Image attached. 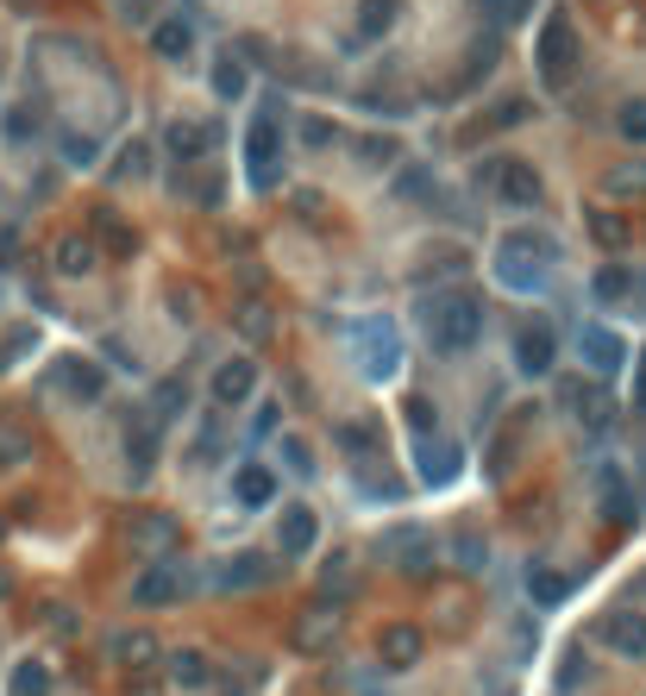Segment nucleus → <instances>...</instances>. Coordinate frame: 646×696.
<instances>
[{"instance_id": "aec40b11", "label": "nucleus", "mask_w": 646, "mask_h": 696, "mask_svg": "<svg viewBox=\"0 0 646 696\" xmlns=\"http://www.w3.org/2000/svg\"><path fill=\"white\" fill-rule=\"evenodd\" d=\"M578 358H584L590 377H615V370L627 365V346H622V333H608V327H584L578 333Z\"/></svg>"}, {"instance_id": "a211bd4d", "label": "nucleus", "mask_w": 646, "mask_h": 696, "mask_svg": "<svg viewBox=\"0 0 646 696\" xmlns=\"http://www.w3.org/2000/svg\"><path fill=\"white\" fill-rule=\"evenodd\" d=\"M596 640H603L615 658H646V615H634V609H608V615L596 621Z\"/></svg>"}, {"instance_id": "5fc2aeb1", "label": "nucleus", "mask_w": 646, "mask_h": 696, "mask_svg": "<svg viewBox=\"0 0 646 696\" xmlns=\"http://www.w3.org/2000/svg\"><path fill=\"white\" fill-rule=\"evenodd\" d=\"M119 696H163V677H157V672H126Z\"/></svg>"}, {"instance_id": "ddd939ff", "label": "nucleus", "mask_w": 646, "mask_h": 696, "mask_svg": "<svg viewBox=\"0 0 646 696\" xmlns=\"http://www.w3.org/2000/svg\"><path fill=\"white\" fill-rule=\"evenodd\" d=\"M314 546H320V515L308 503H283V515H276V552L283 559H308Z\"/></svg>"}, {"instance_id": "a19ab883", "label": "nucleus", "mask_w": 646, "mask_h": 696, "mask_svg": "<svg viewBox=\"0 0 646 696\" xmlns=\"http://www.w3.org/2000/svg\"><path fill=\"white\" fill-rule=\"evenodd\" d=\"M233 320H239V333H245V339H257V346H264V339L276 333V314L264 308V302H239Z\"/></svg>"}, {"instance_id": "f8f14e48", "label": "nucleus", "mask_w": 646, "mask_h": 696, "mask_svg": "<svg viewBox=\"0 0 646 696\" xmlns=\"http://www.w3.org/2000/svg\"><path fill=\"white\" fill-rule=\"evenodd\" d=\"M51 383L70 396V402H100L107 396V370L95 358H76V351H63L57 365H51Z\"/></svg>"}, {"instance_id": "e2e57ef3", "label": "nucleus", "mask_w": 646, "mask_h": 696, "mask_svg": "<svg viewBox=\"0 0 646 696\" xmlns=\"http://www.w3.org/2000/svg\"><path fill=\"white\" fill-rule=\"evenodd\" d=\"M634 408H646V351L634 358Z\"/></svg>"}, {"instance_id": "b1692460", "label": "nucleus", "mask_w": 646, "mask_h": 696, "mask_svg": "<svg viewBox=\"0 0 646 696\" xmlns=\"http://www.w3.org/2000/svg\"><path fill=\"white\" fill-rule=\"evenodd\" d=\"M95 264H100L95 232H63L57 245H51V271H57V276H88Z\"/></svg>"}, {"instance_id": "473e14b6", "label": "nucleus", "mask_w": 646, "mask_h": 696, "mask_svg": "<svg viewBox=\"0 0 646 696\" xmlns=\"http://www.w3.org/2000/svg\"><path fill=\"white\" fill-rule=\"evenodd\" d=\"M95 245H107L114 257H133V252H138V232L126 226V220H114V213L100 208V213H95Z\"/></svg>"}, {"instance_id": "9d476101", "label": "nucleus", "mask_w": 646, "mask_h": 696, "mask_svg": "<svg viewBox=\"0 0 646 696\" xmlns=\"http://www.w3.org/2000/svg\"><path fill=\"white\" fill-rule=\"evenodd\" d=\"M346 634V602H308L301 615H295V628H289V640L301 646V653H333V640Z\"/></svg>"}, {"instance_id": "052dcab7", "label": "nucleus", "mask_w": 646, "mask_h": 696, "mask_svg": "<svg viewBox=\"0 0 646 696\" xmlns=\"http://www.w3.org/2000/svg\"><path fill=\"white\" fill-rule=\"evenodd\" d=\"M170 308H177L182 320H195V289H189V283H170Z\"/></svg>"}, {"instance_id": "09e8293b", "label": "nucleus", "mask_w": 646, "mask_h": 696, "mask_svg": "<svg viewBox=\"0 0 646 696\" xmlns=\"http://www.w3.org/2000/svg\"><path fill=\"white\" fill-rule=\"evenodd\" d=\"M32 458V433L25 426H0V464H25Z\"/></svg>"}, {"instance_id": "de8ad7c7", "label": "nucleus", "mask_w": 646, "mask_h": 696, "mask_svg": "<svg viewBox=\"0 0 646 696\" xmlns=\"http://www.w3.org/2000/svg\"><path fill=\"white\" fill-rule=\"evenodd\" d=\"M615 133H622L627 145H646V101H627L622 114H615Z\"/></svg>"}, {"instance_id": "49530a36", "label": "nucleus", "mask_w": 646, "mask_h": 696, "mask_svg": "<svg viewBox=\"0 0 646 696\" xmlns=\"http://www.w3.org/2000/svg\"><path fill=\"white\" fill-rule=\"evenodd\" d=\"M395 194H402V201H433V176H427V164H409V170L395 176Z\"/></svg>"}, {"instance_id": "c03bdc74", "label": "nucleus", "mask_w": 646, "mask_h": 696, "mask_svg": "<svg viewBox=\"0 0 646 696\" xmlns=\"http://www.w3.org/2000/svg\"><path fill=\"white\" fill-rule=\"evenodd\" d=\"M402 414H409V433H414V440L440 433V408H433V396H409V408H402Z\"/></svg>"}, {"instance_id": "69168bd1", "label": "nucleus", "mask_w": 646, "mask_h": 696, "mask_svg": "<svg viewBox=\"0 0 646 696\" xmlns=\"http://www.w3.org/2000/svg\"><path fill=\"white\" fill-rule=\"evenodd\" d=\"M640 590H646V571H640Z\"/></svg>"}, {"instance_id": "1a4fd4ad", "label": "nucleus", "mask_w": 646, "mask_h": 696, "mask_svg": "<svg viewBox=\"0 0 646 696\" xmlns=\"http://www.w3.org/2000/svg\"><path fill=\"white\" fill-rule=\"evenodd\" d=\"M477 176H484V182H490V189L509 201V208H540V194H547L540 170H533V164H521V157H490Z\"/></svg>"}, {"instance_id": "72a5a7b5", "label": "nucleus", "mask_w": 646, "mask_h": 696, "mask_svg": "<svg viewBox=\"0 0 646 696\" xmlns=\"http://www.w3.org/2000/svg\"><path fill=\"white\" fill-rule=\"evenodd\" d=\"M245 88H252V70H245V57H233V51H226V57H214V95L220 101H239Z\"/></svg>"}, {"instance_id": "a878e982", "label": "nucleus", "mask_w": 646, "mask_h": 696, "mask_svg": "<svg viewBox=\"0 0 646 696\" xmlns=\"http://www.w3.org/2000/svg\"><path fill=\"white\" fill-rule=\"evenodd\" d=\"M596 503H603V515L608 521H634V489H627V477L622 471H615V464H603V471H596Z\"/></svg>"}, {"instance_id": "cd10ccee", "label": "nucleus", "mask_w": 646, "mask_h": 696, "mask_svg": "<svg viewBox=\"0 0 646 696\" xmlns=\"http://www.w3.org/2000/svg\"><path fill=\"white\" fill-rule=\"evenodd\" d=\"M395 7L402 0H358V20H352V44H377L395 25Z\"/></svg>"}, {"instance_id": "c9c22d12", "label": "nucleus", "mask_w": 646, "mask_h": 696, "mask_svg": "<svg viewBox=\"0 0 646 696\" xmlns=\"http://www.w3.org/2000/svg\"><path fill=\"white\" fill-rule=\"evenodd\" d=\"M528 597L540 602V609H559V602L571 597V578H559V571H547V565H533L528 571Z\"/></svg>"}, {"instance_id": "39448f33", "label": "nucleus", "mask_w": 646, "mask_h": 696, "mask_svg": "<svg viewBox=\"0 0 646 696\" xmlns=\"http://www.w3.org/2000/svg\"><path fill=\"white\" fill-rule=\"evenodd\" d=\"M371 552L390 565V571H402V578H433V565H440V546H433V534L421 521H402V527H390V534H377Z\"/></svg>"}, {"instance_id": "4468645a", "label": "nucleus", "mask_w": 646, "mask_h": 696, "mask_svg": "<svg viewBox=\"0 0 646 696\" xmlns=\"http://www.w3.org/2000/svg\"><path fill=\"white\" fill-rule=\"evenodd\" d=\"M421 653H427V634H421L414 621H390V628L377 634V665H383V672H414Z\"/></svg>"}, {"instance_id": "f704fd0d", "label": "nucleus", "mask_w": 646, "mask_h": 696, "mask_svg": "<svg viewBox=\"0 0 646 696\" xmlns=\"http://www.w3.org/2000/svg\"><path fill=\"white\" fill-rule=\"evenodd\" d=\"M145 176H151V145H145V138H133V145L114 157L107 182H145Z\"/></svg>"}, {"instance_id": "7c9ffc66", "label": "nucleus", "mask_w": 646, "mask_h": 696, "mask_svg": "<svg viewBox=\"0 0 646 696\" xmlns=\"http://www.w3.org/2000/svg\"><path fill=\"white\" fill-rule=\"evenodd\" d=\"M339 445H346L352 458L377 464V458H383V426H377V421H346V426H339Z\"/></svg>"}, {"instance_id": "393cba45", "label": "nucleus", "mask_w": 646, "mask_h": 696, "mask_svg": "<svg viewBox=\"0 0 646 696\" xmlns=\"http://www.w3.org/2000/svg\"><path fill=\"white\" fill-rule=\"evenodd\" d=\"M214 138H220V126H201V119H170V126H163V145H170V157H182V164L208 157Z\"/></svg>"}, {"instance_id": "423d86ee", "label": "nucleus", "mask_w": 646, "mask_h": 696, "mask_svg": "<svg viewBox=\"0 0 646 696\" xmlns=\"http://www.w3.org/2000/svg\"><path fill=\"white\" fill-rule=\"evenodd\" d=\"M352 351H358V370H364L371 383H390L395 365H402V333H395L390 314H371V320L352 327Z\"/></svg>"}, {"instance_id": "4c0bfd02", "label": "nucleus", "mask_w": 646, "mask_h": 696, "mask_svg": "<svg viewBox=\"0 0 646 696\" xmlns=\"http://www.w3.org/2000/svg\"><path fill=\"white\" fill-rule=\"evenodd\" d=\"M151 51L157 57H189V20H157L151 25Z\"/></svg>"}, {"instance_id": "6e6552de", "label": "nucleus", "mask_w": 646, "mask_h": 696, "mask_svg": "<svg viewBox=\"0 0 646 696\" xmlns=\"http://www.w3.org/2000/svg\"><path fill=\"white\" fill-rule=\"evenodd\" d=\"M458 471H465V445L452 440V433L414 440V477H421L427 489H452L458 484Z\"/></svg>"}, {"instance_id": "2eb2a0df", "label": "nucleus", "mask_w": 646, "mask_h": 696, "mask_svg": "<svg viewBox=\"0 0 646 696\" xmlns=\"http://www.w3.org/2000/svg\"><path fill=\"white\" fill-rule=\"evenodd\" d=\"M552 365H559V333L547 320H528V327L515 333V370L521 377H547Z\"/></svg>"}, {"instance_id": "58836bf2", "label": "nucleus", "mask_w": 646, "mask_h": 696, "mask_svg": "<svg viewBox=\"0 0 646 696\" xmlns=\"http://www.w3.org/2000/svg\"><path fill=\"white\" fill-rule=\"evenodd\" d=\"M496 51H502V44H496V32H484V39H477V51H470V63L458 70V88H477V82L490 76V70H496Z\"/></svg>"}, {"instance_id": "c756f323", "label": "nucleus", "mask_w": 646, "mask_h": 696, "mask_svg": "<svg viewBox=\"0 0 646 696\" xmlns=\"http://www.w3.org/2000/svg\"><path fill=\"white\" fill-rule=\"evenodd\" d=\"M320 597H327V602H352V597H358L352 552H333V559L320 565Z\"/></svg>"}, {"instance_id": "864d4df0", "label": "nucleus", "mask_w": 646, "mask_h": 696, "mask_svg": "<svg viewBox=\"0 0 646 696\" xmlns=\"http://www.w3.org/2000/svg\"><path fill=\"white\" fill-rule=\"evenodd\" d=\"M528 7H533V0H484V13H490V32H496V25L528 20Z\"/></svg>"}, {"instance_id": "0eeeda50", "label": "nucleus", "mask_w": 646, "mask_h": 696, "mask_svg": "<svg viewBox=\"0 0 646 696\" xmlns=\"http://www.w3.org/2000/svg\"><path fill=\"white\" fill-rule=\"evenodd\" d=\"M245 176H252L257 194L283 189V126H276V114H257L245 126Z\"/></svg>"}, {"instance_id": "dca6fc26", "label": "nucleus", "mask_w": 646, "mask_h": 696, "mask_svg": "<svg viewBox=\"0 0 646 696\" xmlns=\"http://www.w3.org/2000/svg\"><path fill=\"white\" fill-rule=\"evenodd\" d=\"M107 658H114L119 672H157L163 646H157L151 628H119V634H107Z\"/></svg>"}, {"instance_id": "bf43d9fd", "label": "nucleus", "mask_w": 646, "mask_h": 696, "mask_svg": "<svg viewBox=\"0 0 646 696\" xmlns=\"http://www.w3.org/2000/svg\"><path fill=\"white\" fill-rule=\"evenodd\" d=\"M13 264H20V232L0 226V271H13Z\"/></svg>"}, {"instance_id": "6ab92c4d", "label": "nucleus", "mask_w": 646, "mask_h": 696, "mask_svg": "<svg viewBox=\"0 0 646 696\" xmlns=\"http://www.w3.org/2000/svg\"><path fill=\"white\" fill-rule=\"evenodd\" d=\"M208 396H214L220 408H239L257 396V358H226V365H214V377H208Z\"/></svg>"}, {"instance_id": "680f3d73", "label": "nucleus", "mask_w": 646, "mask_h": 696, "mask_svg": "<svg viewBox=\"0 0 646 696\" xmlns=\"http://www.w3.org/2000/svg\"><path fill=\"white\" fill-rule=\"evenodd\" d=\"M119 13L133 25H157V13H151V0H119Z\"/></svg>"}, {"instance_id": "3c124183", "label": "nucleus", "mask_w": 646, "mask_h": 696, "mask_svg": "<svg viewBox=\"0 0 646 696\" xmlns=\"http://www.w3.org/2000/svg\"><path fill=\"white\" fill-rule=\"evenodd\" d=\"M182 194H189V201H201V208H220V176L208 170V176H182Z\"/></svg>"}, {"instance_id": "37998d69", "label": "nucleus", "mask_w": 646, "mask_h": 696, "mask_svg": "<svg viewBox=\"0 0 646 696\" xmlns=\"http://www.w3.org/2000/svg\"><path fill=\"white\" fill-rule=\"evenodd\" d=\"M0 133L13 138V145H25V138L39 133V107H25V101H13V107L0 114Z\"/></svg>"}, {"instance_id": "a18cd8bd", "label": "nucleus", "mask_w": 646, "mask_h": 696, "mask_svg": "<svg viewBox=\"0 0 646 696\" xmlns=\"http://www.w3.org/2000/svg\"><path fill=\"white\" fill-rule=\"evenodd\" d=\"M452 559H458V571H484V559H490L484 534H458V540H452Z\"/></svg>"}, {"instance_id": "6e6d98bb", "label": "nucleus", "mask_w": 646, "mask_h": 696, "mask_svg": "<svg viewBox=\"0 0 646 696\" xmlns=\"http://www.w3.org/2000/svg\"><path fill=\"white\" fill-rule=\"evenodd\" d=\"M358 157L364 164H395V138H358Z\"/></svg>"}, {"instance_id": "412c9836", "label": "nucleus", "mask_w": 646, "mask_h": 696, "mask_svg": "<svg viewBox=\"0 0 646 696\" xmlns=\"http://www.w3.org/2000/svg\"><path fill=\"white\" fill-rule=\"evenodd\" d=\"M276 489H283V477H276V464H264V458H252V464L233 471V503L239 508H271Z\"/></svg>"}, {"instance_id": "ea45409f", "label": "nucleus", "mask_w": 646, "mask_h": 696, "mask_svg": "<svg viewBox=\"0 0 646 696\" xmlns=\"http://www.w3.org/2000/svg\"><path fill=\"white\" fill-rule=\"evenodd\" d=\"M465 271V252L458 245H440V252H427L421 264H414V283H433V276H458Z\"/></svg>"}, {"instance_id": "4be33fe9", "label": "nucleus", "mask_w": 646, "mask_h": 696, "mask_svg": "<svg viewBox=\"0 0 646 696\" xmlns=\"http://www.w3.org/2000/svg\"><path fill=\"white\" fill-rule=\"evenodd\" d=\"M163 672H170V684H182V690H214L220 684V665L201 646H177V653H163Z\"/></svg>"}, {"instance_id": "8fccbe9b", "label": "nucleus", "mask_w": 646, "mask_h": 696, "mask_svg": "<svg viewBox=\"0 0 646 696\" xmlns=\"http://www.w3.org/2000/svg\"><path fill=\"white\" fill-rule=\"evenodd\" d=\"M608 194H646V164H622V170L603 176Z\"/></svg>"}, {"instance_id": "79ce46f5", "label": "nucleus", "mask_w": 646, "mask_h": 696, "mask_svg": "<svg viewBox=\"0 0 646 696\" xmlns=\"http://www.w3.org/2000/svg\"><path fill=\"white\" fill-rule=\"evenodd\" d=\"M276 458H283V471H295V477H314V445L308 440L283 433V440H276Z\"/></svg>"}, {"instance_id": "4d7b16f0", "label": "nucleus", "mask_w": 646, "mask_h": 696, "mask_svg": "<svg viewBox=\"0 0 646 696\" xmlns=\"http://www.w3.org/2000/svg\"><path fill=\"white\" fill-rule=\"evenodd\" d=\"M301 138H308L314 151H320V145H333V119H301Z\"/></svg>"}, {"instance_id": "7ed1b4c3", "label": "nucleus", "mask_w": 646, "mask_h": 696, "mask_svg": "<svg viewBox=\"0 0 646 696\" xmlns=\"http://www.w3.org/2000/svg\"><path fill=\"white\" fill-rule=\"evenodd\" d=\"M201 590V571L177 552H163V559H145V571L133 578V609H177Z\"/></svg>"}, {"instance_id": "9b49d317", "label": "nucleus", "mask_w": 646, "mask_h": 696, "mask_svg": "<svg viewBox=\"0 0 646 696\" xmlns=\"http://www.w3.org/2000/svg\"><path fill=\"white\" fill-rule=\"evenodd\" d=\"M283 552H233V559L214 571V583L220 590H271L276 578H283Z\"/></svg>"}, {"instance_id": "0e129e2a", "label": "nucleus", "mask_w": 646, "mask_h": 696, "mask_svg": "<svg viewBox=\"0 0 646 696\" xmlns=\"http://www.w3.org/2000/svg\"><path fill=\"white\" fill-rule=\"evenodd\" d=\"M571 684H584V653H565V690Z\"/></svg>"}, {"instance_id": "f257e3e1", "label": "nucleus", "mask_w": 646, "mask_h": 696, "mask_svg": "<svg viewBox=\"0 0 646 696\" xmlns=\"http://www.w3.org/2000/svg\"><path fill=\"white\" fill-rule=\"evenodd\" d=\"M414 327L427 333V346L440 351V358H458V351H470L477 339H484V302L470 289H427L421 302H414Z\"/></svg>"}, {"instance_id": "2f4dec72", "label": "nucleus", "mask_w": 646, "mask_h": 696, "mask_svg": "<svg viewBox=\"0 0 646 696\" xmlns=\"http://www.w3.org/2000/svg\"><path fill=\"white\" fill-rule=\"evenodd\" d=\"M157 426L145 421H126V452H133V477H151V464H157Z\"/></svg>"}, {"instance_id": "5701e85b", "label": "nucleus", "mask_w": 646, "mask_h": 696, "mask_svg": "<svg viewBox=\"0 0 646 696\" xmlns=\"http://www.w3.org/2000/svg\"><path fill=\"white\" fill-rule=\"evenodd\" d=\"M559 396H565V408H578V421H584L590 433H608V421H615V396H608L603 383H565Z\"/></svg>"}, {"instance_id": "e433bc0d", "label": "nucleus", "mask_w": 646, "mask_h": 696, "mask_svg": "<svg viewBox=\"0 0 646 696\" xmlns=\"http://www.w3.org/2000/svg\"><path fill=\"white\" fill-rule=\"evenodd\" d=\"M584 220H590V239H596V245H608V252H622V245H627V220H622V213L590 208Z\"/></svg>"}, {"instance_id": "c85d7f7f", "label": "nucleus", "mask_w": 646, "mask_h": 696, "mask_svg": "<svg viewBox=\"0 0 646 696\" xmlns=\"http://www.w3.org/2000/svg\"><path fill=\"white\" fill-rule=\"evenodd\" d=\"M57 690V677L44 658H20V665H7V696H51Z\"/></svg>"}, {"instance_id": "338daca9", "label": "nucleus", "mask_w": 646, "mask_h": 696, "mask_svg": "<svg viewBox=\"0 0 646 696\" xmlns=\"http://www.w3.org/2000/svg\"><path fill=\"white\" fill-rule=\"evenodd\" d=\"M640 477H646V458H640Z\"/></svg>"}, {"instance_id": "13d9d810", "label": "nucleus", "mask_w": 646, "mask_h": 696, "mask_svg": "<svg viewBox=\"0 0 646 696\" xmlns=\"http://www.w3.org/2000/svg\"><path fill=\"white\" fill-rule=\"evenodd\" d=\"M182 402H189V396H182V383H163V389H157V421H163V414H177Z\"/></svg>"}, {"instance_id": "f3484780", "label": "nucleus", "mask_w": 646, "mask_h": 696, "mask_svg": "<svg viewBox=\"0 0 646 696\" xmlns=\"http://www.w3.org/2000/svg\"><path fill=\"white\" fill-rule=\"evenodd\" d=\"M126 540H133L145 559H163V552H177L182 527H177V515H163V508H145V515H133V521H126Z\"/></svg>"}, {"instance_id": "20e7f679", "label": "nucleus", "mask_w": 646, "mask_h": 696, "mask_svg": "<svg viewBox=\"0 0 646 696\" xmlns=\"http://www.w3.org/2000/svg\"><path fill=\"white\" fill-rule=\"evenodd\" d=\"M533 63H540V82H547V88H571V82H578L584 44H578V25H571L565 13H547L540 44H533Z\"/></svg>"}, {"instance_id": "603ef678", "label": "nucleus", "mask_w": 646, "mask_h": 696, "mask_svg": "<svg viewBox=\"0 0 646 696\" xmlns=\"http://www.w3.org/2000/svg\"><path fill=\"white\" fill-rule=\"evenodd\" d=\"M276 426H283V402H257V414H252V426H245V433H252V440H283Z\"/></svg>"}, {"instance_id": "f03ea898", "label": "nucleus", "mask_w": 646, "mask_h": 696, "mask_svg": "<svg viewBox=\"0 0 646 696\" xmlns=\"http://www.w3.org/2000/svg\"><path fill=\"white\" fill-rule=\"evenodd\" d=\"M552 271H559V239L540 226H521L496 245V283L515 295H540L552 283Z\"/></svg>"}, {"instance_id": "bb28decb", "label": "nucleus", "mask_w": 646, "mask_h": 696, "mask_svg": "<svg viewBox=\"0 0 646 696\" xmlns=\"http://www.w3.org/2000/svg\"><path fill=\"white\" fill-rule=\"evenodd\" d=\"M634 283H640V276L627 271V264H603V271L590 276V295H596V302H603V308H627V302H634Z\"/></svg>"}]
</instances>
